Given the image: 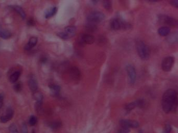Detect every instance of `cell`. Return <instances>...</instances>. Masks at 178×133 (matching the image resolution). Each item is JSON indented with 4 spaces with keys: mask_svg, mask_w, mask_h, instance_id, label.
I'll use <instances>...</instances> for the list:
<instances>
[{
    "mask_svg": "<svg viewBox=\"0 0 178 133\" xmlns=\"http://www.w3.org/2000/svg\"><path fill=\"white\" fill-rule=\"evenodd\" d=\"M32 133H36V132H35V131H34V130H33V131H32Z\"/></svg>",
    "mask_w": 178,
    "mask_h": 133,
    "instance_id": "35",
    "label": "cell"
},
{
    "mask_svg": "<svg viewBox=\"0 0 178 133\" xmlns=\"http://www.w3.org/2000/svg\"><path fill=\"white\" fill-rule=\"evenodd\" d=\"M37 122V119L34 115H32L29 119V124L31 126H34Z\"/></svg>",
    "mask_w": 178,
    "mask_h": 133,
    "instance_id": "25",
    "label": "cell"
},
{
    "mask_svg": "<svg viewBox=\"0 0 178 133\" xmlns=\"http://www.w3.org/2000/svg\"><path fill=\"white\" fill-rule=\"evenodd\" d=\"M11 36V33L7 30L3 29L1 26H0V37L3 39H9Z\"/></svg>",
    "mask_w": 178,
    "mask_h": 133,
    "instance_id": "16",
    "label": "cell"
},
{
    "mask_svg": "<svg viewBox=\"0 0 178 133\" xmlns=\"http://www.w3.org/2000/svg\"><path fill=\"white\" fill-rule=\"evenodd\" d=\"M28 25L29 26H34V20H33L32 19H29L28 21Z\"/></svg>",
    "mask_w": 178,
    "mask_h": 133,
    "instance_id": "33",
    "label": "cell"
},
{
    "mask_svg": "<svg viewBox=\"0 0 178 133\" xmlns=\"http://www.w3.org/2000/svg\"><path fill=\"white\" fill-rule=\"evenodd\" d=\"M103 5L106 9L110 11L112 9V2L110 1H105L103 2Z\"/></svg>",
    "mask_w": 178,
    "mask_h": 133,
    "instance_id": "24",
    "label": "cell"
},
{
    "mask_svg": "<svg viewBox=\"0 0 178 133\" xmlns=\"http://www.w3.org/2000/svg\"><path fill=\"white\" fill-rule=\"evenodd\" d=\"M69 73H70V76L71 77V79H73L74 80L78 81L80 79V71L77 67H76V66L71 67L69 70Z\"/></svg>",
    "mask_w": 178,
    "mask_h": 133,
    "instance_id": "14",
    "label": "cell"
},
{
    "mask_svg": "<svg viewBox=\"0 0 178 133\" xmlns=\"http://www.w3.org/2000/svg\"><path fill=\"white\" fill-rule=\"evenodd\" d=\"M162 108L164 112H174L178 106V94L176 90L169 89L164 93L162 97Z\"/></svg>",
    "mask_w": 178,
    "mask_h": 133,
    "instance_id": "1",
    "label": "cell"
},
{
    "mask_svg": "<svg viewBox=\"0 0 178 133\" xmlns=\"http://www.w3.org/2000/svg\"><path fill=\"white\" fill-rule=\"evenodd\" d=\"M174 63V57L171 56L165 57L162 60V63H161L162 70H164V72L170 71L173 67Z\"/></svg>",
    "mask_w": 178,
    "mask_h": 133,
    "instance_id": "8",
    "label": "cell"
},
{
    "mask_svg": "<svg viewBox=\"0 0 178 133\" xmlns=\"http://www.w3.org/2000/svg\"><path fill=\"white\" fill-rule=\"evenodd\" d=\"M28 84L30 90L33 92H36L38 87V81L36 77L34 75H30L28 79Z\"/></svg>",
    "mask_w": 178,
    "mask_h": 133,
    "instance_id": "11",
    "label": "cell"
},
{
    "mask_svg": "<svg viewBox=\"0 0 178 133\" xmlns=\"http://www.w3.org/2000/svg\"><path fill=\"white\" fill-rule=\"evenodd\" d=\"M171 4L176 8L178 7V0H173L170 1Z\"/></svg>",
    "mask_w": 178,
    "mask_h": 133,
    "instance_id": "30",
    "label": "cell"
},
{
    "mask_svg": "<svg viewBox=\"0 0 178 133\" xmlns=\"http://www.w3.org/2000/svg\"><path fill=\"white\" fill-rule=\"evenodd\" d=\"M158 34L161 36H166L169 35L170 32V29L169 27H167L166 26H162L159 28L158 31Z\"/></svg>",
    "mask_w": 178,
    "mask_h": 133,
    "instance_id": "17",
    "label": "cell"
},
{
    "mask_svg": "<svg viewBox=\"0 0 178 133\" xmlns=\"http://www.w3.org/2000/svg\"><path fill=\"white\" fill-rule=\"evenodd\" d=\"M144 104L145 102L143 99H138L135 102L126 105L125 109L126 112H130L135 107H142L144 106Z\"/></svg>",
    "mask_w": 178,
    "mask_h": 133,
    "instance_id": "12",
    "label": "cell"
},
{
    "mask_svg": "<svg viewBox=\"0 0 178 133\" xmlns=\"http://www.w3.org/2000/svg\"><path fill=\"white\" fill-rule=\"evenodd\" d=\"M57 11V7H53L51 8L50 9H49L47 11H46V13H45V17L46 18H49L52 17L56 14Z\"/></svg>",
    "mask_w": 178,
    "mask_h": 133,
    "instance_id": "21",
    "label": "cell"
},
{
    "mask_svg": "<svg viewBox=\"0 0 178 133\" xmlns=\"http://www.w3.org/2000/svg\"><path fill=\"white\" fill-rule=\"evenodd\" d=\"M128 132H129V131H126V129L121 128V129L119 130L118 133H128Z\"/></svg>",
    "mask_w": 178,
    "mask_h": 133,
    "instance_id": "34",
    "label": "cell"
},
{
    "mask_svg": "<svg viewBox=\"0 0 178 133\" xmlns=\"http://www.w3.org/2000/svg\"><path fill=\"white\" fill-rule=\"evenodd\" d=\"M14 115V111L11 108H8L4 113L0 117L1 122L5 123L12 119Z\"/></svg>",
    "mask_w": 178,
    "mask_h": 133,
    "instance_id": "13",
    "label": "cell"
},
{
    "mask_svg": "<svg viewBox=\"0 0 178 133\" xmlns=\"http://www.w3.org/2000/svg\"><path fill=\"white\" fill-rule=\"evenodd\" d=\"M61 126V122H55L52 123H51L50 127L53 129H57L60 128Z\"/></svg>",
    "mask_w": 178,
    "mask_h": 133,
    "instance_id": "27",
    "label": "cell"
},
{
    "mask_svg": "<svg viewBox=\"0 0 178 133\" xmlns=\"http://www.w3.org/2000/svg\"><path fill=\"white\" fill-rule=\"evenodd\" d=\"M76 28L73 26H70L66 27L64 31L59 32L57 33V36L63 40H67L69 38H72L76 34Z\"/></svg>",
    "mask_w": 178,
    "mask_h": 133,
    "instance_id": "6",
    "label": "cell"
},
{
    "mask_svg": "<svg viewBox=\"0 0 178 133\" xmlns=\"http://www.w3.org/2000/svg\"><path fill=\"white\" fill-rule=\"evenodd\" d=\"M97 26L95 24L91 23H87L85 25V30L89 33H94L97 30Z\"/></svg>",
    "mask_w": 178,
    "mask_h": 133,
    "instance_id": "20",
    "label": "cell"
},
{
    "mask_svg": "<svg viewBox=\"0 0 178 133\" xmlns=\"http://www.w3.org/2000/svg\"><path fill=\"white\" fill-rule=\"evenodd\" d=\"M22 131H23V133H28L27 126L25 123L23 124V126H22Z\"/></svg>",
    "mask_w": 178,
    "mask_h": 133,
    "instance_id": "32",
    "label": "cell"
},
{
    "mask_svg": "<svg viewBox=\"0 0 178 133\" xmlns=\"http://www.w3.org/2000/svg\"><path fill=\"white\" fill-rule=\"evenodd\" d=\"M110 28L113 30L128 29L130 28L131 25L119 18H114L110 21Z\"/></svg>",
    "mask_w": 178,
    "mask_h": 133,
    "instance_id": "4",
    "label": "cell"
},
{
    "mask_svg": "<svg viewBox=\"0 0 178 133\" xmlns=\"http://www.w3.org/2000/svg\"><path fill=\"white\" fill-rule=\"evenodd\" d=\"M3 99L4 97L2 94H0V109L2 108L3 105Z\"/></svg>",
    "mask_w": 178,
    "mask_h": 133,
    "instance_id": "31",
    "label": "cell"
},
{
    "mask_svg": "<svg viewBox=\"0 0 178 133\" xmlns=\"http://www.w3.org/2000/svg\"><path fill=\"white\" fill-rule=\"evenodd\" d=\"M14 90H16L17 92H20L21 90H22V85L21 83L18 82V83L15 84L14 86Z\"/></svg>",
    "mask_w": 178,
    "mask_h": 133,
    "instance_id": "29",
    "label": "cell"
},
{
    "mask_svg": "<svg viewBox=\"0 0 178 133\" xmlns=\"http://www.w3.org/2000/svg\"><path fill=\"white\" fill-rule=\"evenodd\" d=\"M9 131L10 133H19L17 127L14 124H12L9 126Z\"/></svg>",
    "mask_w": 178,
    "mask_h": 133,
    "instance_id": "26",
    "label": "cell"
},
{
    "mask_svg": "<svg viewBox=\"0 0 178 133\" xmlns=\"http://www.w3.org/2000/svg\"><path fill=\"white\" fill-rule=\"evenodd\" d=\"M172 128L170 124H166L164 127V129L162 133H171Z\"/></svg>",
    "mask_w": 178,
    "mask_h": 133,
    "instance_id": "28",
    "label": "cell"
},
{
    "mask_svg": "<svg viewBox=\"0 0 178 133\" xmlns=\"http://www.w3.org/2000/svg\"><path fill=\"white\" fill-rule=\"evenodd\" d=\"M139 133H143V132H142V131H140L139 132Z\"/></svg>",
    "mask_w": 178,
    "mask_h": 133,
    "instance_id": "36",
    "label": "cell"
},
{
    "mask_svg": "<svg viewBox=\"0 0 178 133\" xmlns=\"http://www.w3.org/2000/svg\"><path fill=\"white\" fill-rule=\"evenodd\" d=\"M38 42V38L36 37H32L30 38L27 44L25 46V50H32V48H34V46Z\"/></svg>",
    "mask_w": 178,
    "mask_h": 133,
    "instance_id": "15",
    "label": "cell"
},
{
    "mask_svg": "<svg viewBox=\"0 0 178 133\" xmlns=\"http://www.w3.org/2000/svg\"><path fill=\"white\" fill-rule=\"evenodd\" d=\"M20 75H21V72H19V71H15L13 74L11 75V76L9 77V81L12 83H15L17 81Z\"/></svg>",
    "mask_w": 178,
    "mask_h": 133,
    "instance_id": "22",
    "label": "cell"
},
{
    "mask_svg": "<svg viewBox=\"0 0 178 133\" xmlns=\"http://www.w3.org/2000/svg\"><path fill=\"white\" fill-rule=\"evenodd\" d=\"M126 70L128 76L129 81L131 84H134L136 79V72L134 67L131 64H128L126 66Z\"/></svg>",
    "mask_w": 178,
    "mask_h": 133,
    "instance_id": "10",
    "label": "cell"
},
{
    "mask_svg": "<svg viewBox=\"0 0 178 133\" xmlns=\"http://www.w3.org/2000/svg\"><path fill=\"white\" fill-rule=\"evenodd\" d=\"M49 88L50 89L51 92L53 96H58L59 95L60 92L61 90V87L60 86L51 84L49 86Z\"/></svg>",
    "mask_w": 178,
    "mask_h": 133,
    "instance_id": "19",
    "label": "cell"
},
{
    "mask_svg": "<svg viewBox=\"0 0 178 133\" xmlns=\"http://www.w3.org/2000/svg\"><path fill=\"white\" fill-rule=\"evenodd\" d=\"M121 128L129 131L130 128H137L139 126V123L136 121L130 119H121L120 121Z\"/></svg>",
    "mask_w": 178,
    "mask_h": 133,
    "instance_id": "7",
    "label": "cell"
},
{
    "mask_svg": "<svg viewBox=\"0 0 178 133\" xmlns=\"http://www.w3.org/2000/svg\"><path fill=\"white\" fill-rule=\"evenodd\" d=\"M168 42L170 43H177L178 42V34L177 33L172 34L171 36H170L168 38Z\"/></svg>",
    "mask_w": 178,
    "mask_h": 133,
    "instance_id": "23",
    "label": "cell"
},
{
    "mask_svg": "<svg viewBox=\"0 0 178 133\" xmlns=\"http://www.w3.org/2000/svg\"><path fill=\"white\" fill-rule=\"evenodd\" d=\"M136 48L139 58L144 60H148L151 55V50L149 46L141 40L136 41Z\"/></svg>",
    "mask_w": 178,
    "mask_h": 133,
    "instance_id": "2",
    "label": "cell"
},
{
    "mask_svg": "<svg viewBox=\"0 0 178 133\" xmlns=\"http://www.w3.org/2000/svg\"><path fill=\"white\" fill-rule=\"evenodd\" d=\"M106 16L100 11H95L91 12L87 16V21L88 23L97 24L102 22L105 20Z\"/></svg>",
    "mask_w": 178,
    "mask_h": 133,
    "instance_id": "5",
    "label": "cell"
},
{
    "mask_svg": "<svg viewBox=\"0 0 178 133\" xmlns=\"http://www.w3.org/2000/svg\"><path fill=\"white\" fill-rule=\"evenodd\" d=\"M11 7L15 11H16L17 13H18L19 15V16H21L23 19H25V12L21 6H18V5H13V6H11Z\"/></svg>",
    "mask_w": 178,
    "mask_h": 133,
    "instance_id": "18",
    "label": "cell"
},
{
    "mask_svg": "<svg viewBox=\"0 0 178 133\" xmlns=\"http://www.w3.org/2000/svg\"><path fill=\"white\" fill-rule=\"evenodd\" d=\"M78 42L79 44L81 45L91 44L95 42V37L91 34L85 33L80 36Z\"/></svg>",
    "mask_w": 178,
    "mask_h": 133,
    "instance_id": "9",
    "label": "cell"
},
{
    "mask_svg": "<svg viewBox=\"0 0 178 133\" xmlns=\"http://www.w3.org/2000/svg\"><path fill=\"white\" fill-rule=\"evenodd\" d=\"M158 21L164 26L169 27H176L178 26V21L170 16L166 15H160L158 16Z\"/></svg>",
    "mask_w": 178,
    "mask_h": 133,
    "instance_id": "3",
    "label": "cell"
}]
</instances>
